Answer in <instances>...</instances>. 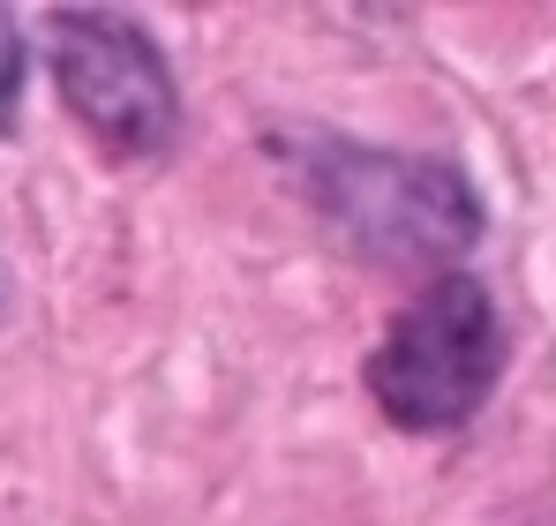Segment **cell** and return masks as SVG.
Returning a JSON list of instances; mask_svg holds the SVG:
<instances>
[{"mask_svg":"<svg viewBox=\"0 0 556 526\" xmlns=\"http://www.w3.org/2000/svg\"><path fill=\"white\" fill-rule=\"evenodd\" d=\"M301 180H308V203L324 211V226L354 256H376L391 271H437L481 241V203L452 166L324 136V143H308Z\"/></svg>","mask_w":556,"mask_h":526,"instance_id":"1","label":"cell"},{"mask_svg":"<svg viewBox=\"0 0 556 526\" xmlns=\"http://www.w3.org/2000/svg\"><path fill=\"white\" fill-rule=\"evenodd\" d=\"M496 361H504L496 301H489V286L452 271L421 301H406L391 316L383 347L369 353V391L399 429L437 437V429H459L466 414L489 399Z\"/></svg>","mask_w":556,"mask_h":526,"instance_id":"2","label":"cell"},{"mask_svg":"<svg viewBox=\"0 0 556 526\" xmlns=\"http://www.w3.org/2000/svg\"><path fill=\"white\" fill-rule=\"evenodd\" d=\"M46 61H53V84L68 98V113L91 128L105 151H166L174 128H181V98L174 76L159 61V46L105 15V8H53L46 23Z\"/></svg>","mask_w":556,"mask_h":526,"instance_id":"3","label":"cell"},{"mask_svg":"<svg viewBox=\"0 0 556 526\" xmlns=\"http://www.w3.org/2000/svg\"><path fill=\"white\" fill-rule=\"evenodd\" d=\"M15 105H23V30H15V15L0 8V136H8Z\"/></svg>","mask_w":556,"mask_h":526,"instance_id":"4","label":"cell"}]
</instances>
